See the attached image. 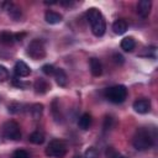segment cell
<instances>
[{
  "mask_svg": "<svg viewBox=\"0 0 158 158\" xmlns=\"http://www.w3.org/2000/svg\"><path fill=\"white\" fill-rule=\"evenodd\" d=\"M153 136L149 133L148 130L146 128H139L136 131L133 138H132V144L137 151H147L152 147L153 144Z\"/></svg>",
  "mask_w": 158,
  "mask_h": 158,
  "instance_id": "obj_2",
  "label": "cell"
},
{
  "mask_svg": "<svg viewBox=\"0 0 158 158\" xmlns=\"http://www.w3.org/2000/svg\"><path fill=\"white\" fill-rule=\"evenodd\" d=\"M118 158H126V157H123V156H120V157H118Z\"/></svg>",
  "mask_w": 158,
  "mask_h": 158,
  "instance_id": "obj_32",
  "label": "cell"
},
{
  "mask_svg": "<svg viewBox=\"0 0 158 158\" xmlns=\"http://www.w3.org/2000/svg\"><path fill=\"white\" fill-rule=\"evenodd\" d=\"M112 123H114V118L111 116H106L105 117V123H104V128L105 130H110L112 127Z\"/></svg>",
  "mask_w": 158,
  "mask_h": 158,
  "instance_id": "obj_26",
  "label": "cell"
},
{
  "mask_svg": "<svg viewBox=\"0 0 158 158\" xmlns=\"http://www.w3.org/2000/svg\"><path fill=\"white\" fill-rule=\"evenodd\" d=\"M26 53L32 59H42V58H44L46 57V49H44L43 42L40 41V40H33L27 46Z\"/></svg>",
  "mask_w": 158,
  "mask_h": 158,
  "instance_id": "obj_5",
  "label": "cell"
},
{
  "mask_svg": "<svg viewBox=\"0 0 158 158\" xmlns=\"http://www.w3.org/2000/svg\"><path fill=\"white\" fill-rule=\"evenodd\" d=\"M105 98L114 102V104H121L127 98V89L125 85H114L105 90Z\"/></svg>",
  "mask_w": 158,
  "mask_h": 158,
  "instance_id": "obj_3",
  "label": "cell"
},
{
  "mask_svg": "<svg viewBox=\"0 0 158 158\" xmlns=\"http://www.w3.org/2000/svg\"><path fill=\"white\" fill-rule=\"evenodd\" d=\"M53 75H54V79H56V81H57V84H58L59 86H65V85H67V83H68V77H67L65 72H64L62 68H57Z\"/></svg>",
  "mask_w": 158,
  "mask_h": 158,
  "instance_id": "obj_13",
  "label": "cell"
},
{
  "mask_svg": "<svg viewBox=\"0 0 158 158\" xmlns=\"http://www.w3.org/2000/svg\"><path fill=\"white\" fill-rule=\"evenodd\" d=\"M121 154L112 147H107L106 149V158H118Z\"/></svg>",
  "mask_w": 158,
  "mask_h": 158,
  "instance_id": "obj_23",
  "label": "cell"
},
{
  "mask_svg": "<svg viewBox=\"0 0 158 158\" xmlns=\"http://www.w3.org/2000/svg\"><path fill=\"white\" fill-rule=\"evenodd\" d=\"M0 42L6 46H11L15 42V35L11 32H1L0 33Z\"/></svg>",
  "mask_w": 158,
  "mask_h": 158,
  "instance_id": "obj_17",
  "label": "cell"
},
{
  "mask_svg": "<svg viewBox=\"0 0 158 158\" xmlns=\"http://www.w3.org/2000/svg\"><path fill=\"white\" fill-rule=\"evenodd\" d=\"M33 88H35V91L37 94H46L51 89V84L46 79L38 78V79H36V81L33 84Z\"/></svg>",
  "mask_w": 158,
  "mask_h": 158,
  "instance_id": "obj_9",
  "label": "cell"
},
{
  "mask_svg": "<svg viewBox=\"0 0 158 158\" xmlns=\"http://www.w3.org/2000/svg\"><path fill=\"white\" fill-rule=\"evenodd\" d=\"M86 17H88V21L90 23L93 33L98 37L102 36L106 31V23H105V19H104L102 14L98 9L90 7L86 11Z\"/></svg>",
  "mask_w": 158,
  "mask_h": 158,
  "instance_id": "obj_1",
  "label": "cell"
},
{
  "mask_svg": "<svg viewBox=\"0 0 158 158\" xmlns=\"http://www.w3.org/2000/svg\"><path fill=\"white\" fill-rule=\"evenodd\" d=\"M12 83H14L16 86H19V88H23V86H26V84H23L20 79H12Z\"/></svg>",
  "mask_w": 158,
  "mask_h": 158,
  "instance_id": "obj_28",
  "label": "cell"
},
{
  "mask_svg": "<svg viewBox=\"0 0 158 158\" xmlns=\"http://www.w3.org/2000/svg\"><path fill=\"white\" fill-rule=\"evenodd\" d=\"M90 125H91V116L88 114V112H85V114H83L81 116H80V118H79V121H78V126L81 128V130H88L89 127H90Z\"/></svg>",
  "mask_w": 158,
  "mask_h": 158,
  "instance_id": "obj_16",
  "label": "cell"
},
{
  "mask_svg": "<svg viewBox=\"0 0 158 158\" xmlns=\"http://www.w3.org/2000/svg\"><path fill=\"white\" fill-rule=\"evenodd\" d=\"M74 158H83L80 154H77V156H74Z\"/></svg>",
  "mask_w": 158,
  "mask_h": 158,
  "instance_id": "obj_31",
  "label": "cell"
},
{
  "mask_svg": "<svg viewBox=\"0 0 158 158\" xmlns=\"http://www.w3.org/2000/svg\"><path fill=\"white\" fill-rule=\"evenodd\" d=\"M30 142L35 144H42L44 142V133L42 131H35L30 135Z\"/></svg>",
  "mask_w": 158,
  "mask_h": 158,
  "instance_id": "obj_18",
  "label": "cell"
},
{
  "mask_svg": "<svg viewBox=\"0 0 158 158\" xmlns=\"http://www.w3.org/2000/svg\"><path fill=\"white\" fill-rule=\"evenodd\" d=\"M59 4H60V5H64V6H70V5H73L74 2H73V1H60Z\"/></svg>",
  "mask_w": 158,
  "mask_h": 158,
  "instance_id": "obj_30",
  "label": "cell"
},
{
  "mask_svg": "<svg viewBox=\"0 0 158 158\" xmlns=\"http://www.w3.org/2000/svg\"><path fill=\"white\" fill-rule=\"evenodd\" d=\"M14 70H15V74H16L17 77H20V78H25V77H28V75H30V73H31V69H30V67H28V65H27L25 62H22V60H19V62H16Z\"/></svg>",
  "mask_w": 158,
  "mask_h": 158,
  "instance_id": "obj_8",
  "label": "cell"
},
{
  "mask_svg": "<svg viewBox=\"0 0 158 158\" xmlns=\"http://www.w3.org/2000/svg\"><path fill=\"white\" fill-rule=\"evenodd\" d=\"M83 158H99V152H98L96 148H94V147H89V148L85 151Z\"/></svg>",
  "mask_w": 158,
  "mask_h": 158,
  "instance_id": "obj_20",
  "label": "cell"
},
{
  "mask_svg": "<svg viewBox=\"0 0 158 158\" xmlns=\"http://www.w3.org/2000/svg\"><path fill=\"white\" fill-rule=\"evenodd\" d=\"M67 153V147L63 141L53 139L48 143L46 148V154L51 158H63Z\"/></svg>",
  "mask_w": 158,
  "mask_h": 158,
  "instance_id": "obj_4",
  "label": "cell"
},
{
  "mask_svg": "<svg viewBox=\"0 0 158 158\" xmlns=\"http://www.w3.org/2000/svg\"><path fill=\"white\" fill-rule=\"evenodd\" d=\"M90 72L94 77H99L102 73V65L101 62L98 58H90Z\"/></svg>",
  "mask_w": 158,
  "mask_h": 158,
  "instance_id": "obj_12",
  "label": "cell"
},
{
  "mask_svg": "<svg viewBox=\"0 0 158 158\" xmlns=\"http://www.w3.org/2000/svg\"><path fill=\"white\" fill-rule=\"evenodd\" d=\"M114 59H115V62L116 63H120V64H122L123 63V57L121 56V54H114Z\"/></svg>",
  "mask_w": 158,
  "mask_h": 158,
  "instance_id": "obj_27",
  "label": "cell"
},
{
  "mask_svg": "<svg viewBox=\"0 0 158 158\" xmlns=\"http://www.w3.org/2000/svg\"><path fill=\"white\" fill-rule=\"evenodd\" d=\"M11 158H30V154L26 151H23V149H16L12 153Z\"/></svg>",
  "mask_w": 158,
  "mask_h": 158,
  "instance_id": "obj_21",
  "label": "cell"
},
{
  "mask_svg": "<svg viewBox=\"0 0 158 158\" xmlns=\"http://www.w3.org/2000/svg\"><path fill=\"white\" fill-rule=\"evenodd\" d=\"M2 135H4V137H6L7 139L17 141V139L21 138L20 126H19L17 122H15V121H7V122H5L4 126H2Z\"/></svg>",
  "mask_w": 158,
  "mask_h": 158,
  "instance_id": "obj_6",
  "label": "cell"
},
{
  "mask_svg": "<svg viewBox=\"0 0 158 158\" xmlns=\"http://www.w3.org/2000/svg\"><path fill=\"white\" fill-rule=\"evenodd\" d=\"M112 30L116 35H122L127 30V22L123 19H118L112 23Z\"/></svg>",
  "mask_w": 158,
  "mask_h": 158,
  "instance_id": "obj_14",
  "label": "cell"
},
{
  "mask_svg": "<svg viewBox=\"0 0 158 158\" xmlns=\"http://www.w3.org/2000/svg\"><path fill=\"white\" fill-rule=\"evenodd\" d=\"M42 72L46 75H53L56 72V68L52 64H44V65H42Z\"/></svg>",
  "mask_w": 158,
  "mask_h": 158,
  "instance_id": "obj_22",
  "label": "cell"
},
{
  "mask_svg": "<svg viewBox=\"0 0 158 158\" xmlns=\"http://www.w3.org/2000/svg\"><path fill=\"white\" fill-rule=\"evenodd\" d=\"M133 110L138 114H147L151 110V101L148 99H137L133 102Z\"/></svg>",
  "mask_w": 158,
  "mask_h": 158,
  "instance_id": "obj_7",
  "label": "cell"
},
{
  "mask_svg": "<svg viewBox=\"0 0 158 158\" xmlns=\"http://www.w3.org/2000/svg\"><path fill=\"white\" fill-rule=\"evenodd\" d=\"M7 78H9V70L4 65H0V83L5 81Z\"/></svg>",
  "mask_w": 158,
  "mask_h": 158,
  "instance_id": "obj_25",
  "label": "cell"
},
{
  "mask_svg": "<svg viewBox=\"0 0 158 158\" xmlns=\"http://www.w3.org/2000/svg\"><path fill=\"white\" fill-rule=\"evenodd\" d=\"M136 47V41L133 37H125L122 41H121V48L125 51V52H132Z\"/></svg>",
  "mask_w": 158,
  "mask_h": 158,
  "instance_id": "obj_15",
  "label": "cell"
},
{
  "mask_svg": "<svg viewBox=\"0 0 158 158\" xmlns=\"http://www.w3.org/2000/svg\"><path fill=\"white\" fill-rule=\"evenodd\" d=\"M62 19H63V16L56 11H47L44 14V20L49 25H57V23L62 22Z\"/></svg>",
  "mask_w": 158,
  "mask_h": 158,
  "instance_id": "obj_11",
  "label": "cell"
},
{
  "mask_svg": "<svg viewBox=\"0 0 158 158\" xmlns=\"http://www.w3.org/2000/svg\"><path fill=\"white\" fill-rule=\"evenodd\" d=\"M26 36V33H16L15 35V41H22V38Z\"/></svg>",
  "mask_w": 158,
  "mask_h": 158,
  "instance_id": "obj_29",
  "label": "cell"
},
{
  "mask_svg": "<svg viewBox=\"0 0 158 158\" xmlns=\"http://www.w3.org/2000/svg\"><path fill=\"white\" fill-rule=\"evenodd\" d=\"M31 115H32V117L33 118H40L41 116H42V112H43V105L42 104H33L32 106H31Z\"/></svg>",
  "mask_w": 158,
  "mask_h": 158,
  "instance_id": "obj_19",
  "label": "cell"
},
{
  "mask_svg": "<svg viewBox=\"0 0 158 158\" xmlns=\"http://www.w3.org/2000/svg\"><path fill=\"white\" fill-rule=\"evenodd\" d=\"M151 6L152 2L149 0H141L137 4V12L141 17H147L151 12Z\"/></svg>",
  "mask_w": 158,
  "mask_h": 158,
  "instance_id": "obj_10",
  "label": "cell"
},
{
  "mask_svg": "<svg viewBox=\"0 0 158 158\" xmlns=\"http://www.w3.org/2000/svg\"><path fill=\"white\" fill-rule=\"evenodd\" d=\"M7 109H9V112H11V114H17V112L21 111V105L17 104V102H11V104L7 106Z\"/></svg>",
  "mask_w": 158,
  "mask_h": 158,
  "instance_id": "obj_24",
  "label": "cell"
}]
</instances>
